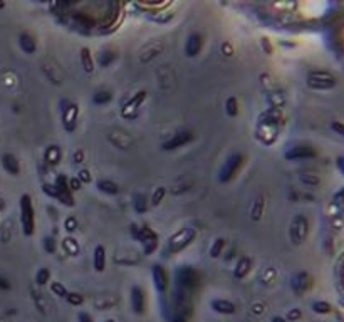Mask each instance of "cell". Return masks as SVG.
Here are the masks:
<instances>
[{"label": "cell", "instance_id": "ba28073f", "mask_svg": "<svg viewBox=\"0 0 344 322\" xmlns=\"http://www.w3.org/2000/svg\"><path fill=\"white\" fill-rule=\"evenodd\" d=\"M146 99V92L144 91H139L136 96H133L130 101H128V104L123 108V116L124 117H131L136 115V111L139 109V106H141L143 101Z\"/></svg>", "mask_w": 344, "mask_h": 322}, {"label": "cell", "instance_id": "d590c367", "mask_svg": "<svg viewBox=\"0 0 344 322\" xmlns=\"http://www.w3.org/2000/svg\"><path fill=\"white\" fill-rule=\"evenodd\" d=\"M0 289H3V290L10 289V284H9V282H7L3 277H0Z\"/></svg>", "mask_w": 344, "mask_h": 322}, {"label": "cell", "instance_id": "f546056e", "mask_svg": "<svg viewBox=\"0 0 344 322\" xmlns=\"http://www.w3.org/2000/svg\"><path fill=\"white\" fill-rule=\"evenodd\" d=\"M44 250H46L47 253L56 252V242H54L52 237H46V238H44Z\"/></svg>", "mask_w": 344, "mask_h": 322}, {"label": "cell", "instance_id": "d6986e66", "mask_svg": "<svg viewBox=\"0 0 344 322\" xmlns=\"http://www.w3.org/2000/svg\"><path fill=\"white\" fill-rule=\"evenodd\" d=\"M46 161L50 164H57L61 161V150L59 146H49L46 150Z\"/></svg>", "mask_w": 344, "mask_h": 322}, {"label": "cell", "instance_id": "e575fe53", "mask_svg": "<svg viewBox=\"0 0 344 322\" xmlns=\"http://www.w3.org/2000/svg\"><path fill=\"white\" fill-rule=\"evenodd\" d=\"M77 321H79V322H92L91 316H89V314H86V312H81L79 317H77Z\"/></svg>", "mask_w": 344, "mask_h": 322}, {"label": "cell", "instance_id": "83f0119b", "mask_svg": "<svg viewBox=\"0 0 344 322\" xmlns=\"http://www.w3.org/2000/svg\"><path fill=\"white\" fill-rule=\"evenodd\" d=\"M44 193L50 196V198H56V200H59V190H57V186L56 184H44Z\"/></svg>", "mask_w": 344, "mask_h": 322}, {"label": "cell", "instance_id": "b9f144b4", "mask_svg": "<svg viewBox=\"0 0 344 322\" xmlns=\"http://www.w3.org/2000/svg\"><path fill=\"white\" fill-rule=\"evenodd\" d=\"M274 322H285V321L280 319V317H275V319H274Z\"/></svg>", "mask_w": 344, "mask_h": 322}, {"label": "cell", "instance_id": "484cf974", "mask_svg": "<svg viewBox=\"0 0 344 322\" xmlns=\"http://www.w3.org/2000/svg\"><path fill=\"white\" fill-rule=\"evenodd\" d=\"M165 193H166L165 186H160L158 190H155L153 196H151V205H153V207H158L160 203L163 202V198H165Z\"/></svg>", "mask_w": 344, "mask_h": 322}, {"label": "cell", "instance_id": "d4e9b609", "mask_svg": "<svg viewBox=\"0 0 344 322\" xmlns=\"http://www.w3.org/2000/svg\"><path fill=\"white\" fill-rule=\"evenodd\" d=\"M109 101H111V92H108V91H99L92 97V103L94 104H106Z\"/></svg>", "mask_w": 344, "mask_h": 322}, {"label": "cell", "instance_id": "7bdbcfd3", "mask_svg": "<svg viewBox=\"0 0 344 322\" xmlns=\"http://www.w3.org/2000/svg\"><path fill=\"white\" fill-rule=\"evenodd\" d=\"M108 322H115V321H108Z\"/></svg>", "mask_w": 344, "mask_h": 322}, {"label": "cell", "instance_id": "603a6c76", "mask_svg": "<svg viewBox=\"0 0 344 322\" xmlns=\"http://www.w3.org/2000/svg\"><path fill=\"white\" fill-rule=\"evenodd\" d=\"M224 249H225V240L224 238H217V240L212 243V247H210V257L217 258L218 255H222V250Z\"/></svg>", "mask_w": 344, "mask_h": 322}, {"label": "cell", "instance_id": "8d00e7d4", "mask_svg": "<svg viewBox=\"0 0 344 322\" xmlns=\"http://www.w3.org/2000/svg\"><path fill=\"white\" fill-rule=\"evenodd\" d=\"M81 160H83V151L74 153V161H76V163H81Z\"/></svg>", "mask_w": 344, "mask_h": 322}, {"label": "cell", "instance_id": "ffe728a7", "mask_svg": "<svg viewBox=\"0 0 344 322\" xmlns=\"http://www.w3.org/2000/svg\"><path fill=\"white\" fill-rule=\"evenodd\" d=\"M116 61V54L113 50H104V52L99 54V66L101 68H108L109 64Z\"/></svg>", "mask_w": 344, "mask_h": 322}, {"label": "cell", "instance_id": "8992f818", "mask_svg": "<svg viewBox=\"0 0 344 322\" xmlns=\"http://www.w3.org/2000/svg\"><path fill=\"white\" fill-rule=\"evenodd\" d=\"M202 46H203L202 35L197 32L190 34V37L186 39V44H185V54L188 57H195L202 50Z\"/></svg>", "mask_w": 344, "mask_h": 322}, {"label": "cell", "instance_id": "ab89813d", "mask_svg": "<svg viewBox=\"0 0 344 322\" xmlns=\"http://www.w3.org/2000/svg\"><path fill=\"white\" fill-rule=\"evenodd\" d=\"M341 287H343V290H344V260H343V265H341Z\"/></svg>", "mask_w": 344, "mask_h": 322}, {"label": "cell", "instance_id": "2e32d148", "mask_svg": "<svg viewBox=\"0 0 344 322\" xmlns=\"http://www.w3.org/2000/svg\"><path fill=\"white\" fill-rule=\"evenodd\" d=\"M250 269H252V260H250L249 257H242L235 267V277H238V278L245 277Z\"/></svg>", "mask_w": 344, "mask_h": 322}, {"label": "cell", "instance_id": "cb8c5ba5", "mask_svg": "<svg viewBox=\"0 0 344 322\" xmlns=\"http://www.w3.org/2000/svg\"><path fill=\"white\" fill-rule=\"evenodd\" d=\"M62 247H64V250L69 255H77L79 253V245H77V242L74 240V238H66V240L62 242Z\"/></svg>", "mask_w": 344, "mask_h": 322}, {"label": "cell", "instance_id": "7c38bea8", "mask_svg": "<svg viewBox=\"0 0 344 322\" xmlns=\"http://www.w3.org/2000/svg\"><path fill=\"white\" fill-rule=\"evenodd\" d=\"M19 46H21V49L24 50L25 54H34L37 50L36 39H34L30 34H27V32L19 35Z\"/></svg>", "mask_w": 344, "mask_h": 322}, {"label": "cell", "instance_id": "30bf717a", "mask_svg": "<svg viewBox=\"0 0 344 322\" xmlns=\"http://www.w3.org/2000/svg\"><path fill=\"white\" fill-rule=\"evenodd\" d=\"M153 280H155V287L160 292H165L168 285V276L161 265H153Z\"/></svg>", "mask_w": 344, "mask_h": 322}, {"label": "cell", "instance_id": "1f68e13d", "mask_svg": "<svg viewBox=\"0 0 344 322\" xmlns=\"http://www.w3.org/2000/svg\"><path fill=\"white\" fill-rule=\"evenodd\" d=\"M77 180H79L81 183H91V175H89L88 170H81L77 173Z\"/></svg>", "mask_w": 344, "mask_h": 322}, {"label": "cell", "instance_id": "5b68a950", "mask_svg": "<svg viewBox=\"0 0 344 322\" xmlns=\"http://www.w3.org/2000/svg\"><path fill=\"white\" fill-rule=\"evenodd\" d=\"M191 139H193V135H191L190 131H180L171 139H168L166 143H163V150H166V151L177 150V148L183 146V144L190 143Z\"/></svg>", "mask_w": 344, "mask_h": 322}, {"label": "cell", "instance_id": "836d02e7", "mask_svg": "<svg viewBox=\"0 0 344 322\" xmlns=\"http://www.w3.org/2000/svg\"><path fill=\"white\" fill-rule=\"evenodd\" d=\"M81 186H83V183L79 182V180L77 178H72V180H69V188H71V190H81Z\"/></svg>", "mask_w": 344, "mask_h": 322}, {"label": "cell", "instance_id": "f35d334b", "mask_svg": "<svg viewBox=\"0 0 344 322\" xmlns=\"http://www.w3.org/2000/svg\"><path fill=\"white\" fill-rule=\"evenodd\" d=\"M262 47H264V49L267 47V52H272V49H271V46H269V41H267V39H262Z\"/></svg>", "mask_w": 344, "mask_h": 322}, {"label": "cell", "instance_id": "74e56055", "mask_svg": "<svg viewBox=\"0 0 344 322\" xmlns=\"http://www.w3.org/2000/svg\"><path fill=\"white\" fill-rule=\"evenodd\" d=\"M222 50H224V52H225V50L229 52L227 56H232V47H230V44H224V46H222Z\"/></svg>", "mask_w": 344, "mask_h": 322}, {"label": "cell", "instance_id": "ac0fdd59", "mask_svg": "<svg viewBox=\"0 0 344 322\" xmlns=\"http://www.w3.org/2000/svg\"><path fill=\"white\" fill-rule=\"evenodd\" d=\"M133 207H135V210L138 211V213H143V211L148 210V198L146 195L143 193H136L133 196Z\"/></svg>", "mask_w": 344, "mask_h": 322}, {"label": "cell", "instance_id": "d6a6232c", "mask_svg": "<svg viewBox=\"0 0 344 322\" xmlns=\"http://www.w3.org/2000/svg\"><path fill=\"white\" fill-rule=\"evenodd\" d=\"M77 229V220L74 218V217H69L68 220H66V230L68 231H74Z\"/></svg>", "mask_w": 344, "mask_h": 322}, {"label": "cell", "instance_id": "4fadbf2b", "mask_svg": "<svg viewBox=\"0 0 344 322\" xmlns=\"http://www.w3.org/2000/svg\"><path fill=\"white\" fill-rule=\"evenodd\" d=\"M92 265H94L96 272H103L106 267V250L103 245H97L94 249V257H92Z\"/></svg>", "mask_w": 344, "mask_h": 322}, {"label": "cell", "instance_id": "e0dca14e", "mask_svg": "<svg viewBox=\"0 0 344 322\" xmlns=\"http://www.w3.org/2000/svg\"><path fill=\"white\" fill-rule=\"evenodd\" d=\"M97 188H99V191L108 193V195L119 193V186L115 182H111V180H101V182H97Z\"/></svg>", "mask_w": 344, "mask_h": 322}, {"label": "cell", "instance_id": "60d3db41", "mask_svg": "<svg viewBox=\"0 0 344 322\" xmlns=\"http://www.w3.org/2000/svg\"><path fill=\"white\" fill-rule=\"evenodd\" d=\"M5 9V0H0V10Z\"/></svg>", "mask_w": 344, "mask_h": 322}, {"label": "cell", "instance_id": "4316f807", "mask_svg": "<svg viewBox=\"0 0 344 322\" xmlns=\"http://www.w3.org/2000/svg\"><path fill=\"white\" fill-rule=\"evenodd\" d=\"M49 278H50V272L47 269H41L37 272V276H36V282L39 285H44V284H47L49 282Z\"/></svg>", "mask_w": 344, "mask_h": 322}, {"label": "cell", "instance_id": "7402d4cb", "mask_svg": "<svg viewBox=\"0 0 344 322\" xmlns=\"http://www.w3.org/2000/svg\"><path fill=\"white\" fill-rule=\"evenodd\" d=\"M262 211H264V198L259 196V198H257V202L253 203L252 210H250V217H252V220H259L260 215H262Z\"/></svg>", "mask_w": 344, "mask_h": 322}, {"label": "cell", "instance_id": "44dd1931", "mask_svg": "<svg viewBox=\"0 0 344 322\" xmlns=\"http://www.w3.org/2000/svg\"><path fill=\"white\" fill-rule=\"evenodd\" d=\"M225 113L230 117H235L238 115V101L235 97H229L225 103Z\"/></svg>", "mask_w": 344, "mask_h": 322}, {"label": "cell", "instance_id": "f1b7e54d", "mask_svg": "<svg viewBox=\"0 0 344 322\" xmlns=\"http://www.w3.org/2000/svg\"><path fill=\"white\" fill-rule=\"evenodd\" d=\"M50 289H52V292L56 294V296H59V297H66L69 294L68 290L64 289V285L59 284V282H52V284H50Z\"/></svg>", "mask_w": 344, "mask_h": 322}, {"label": "cell", "instance_id": "8fae6325", "mask_svg": "<svg viewBox=\"0 0 344 322\" xmlns=\"http://www.w3.org/2000/svg\"><path fill=\"white\" fill-rule=\"evenodd\" d=\"M131 307L135 309L136 314L144 312V294L139 287L131 289Z\"/></svg>", "mask_w": 344, "mask_h": 322}, {"label": "cell", "instance_id": "4dcf8cb0", "mask_svg": "<svg viewBox=\"0 0 344 322\" xmlns=\"http://www.w3.org/2000/svg\"><path fill=\"white\" fill-rule=\"evenodd\" d=\"M66 299L71 302L72 305H79L81 302H83V296H81V294H68Z\"/></svg>", "mask_w": 344, "mask_h": 322}, {"label": "cell", "instance_id": "9a60e30c", "mask_svg": "<svg viewBox=\"0 0 344 322\" xmlns=\"http://www.w3.org/2000/svg\"><path fill=\"white\" fill-rule=\"evenodd\" d=\"M79 57H81V64H83L86 72H92V70H94V61H92L91 50H89L88 47H83Z\"/></svg>", "mask_w": 344, "mask_h": 322}, {"label": "cell", "instance_id": "52a82bcc", "mask_svg": "<svg viewBox=\"0 0 344 322\" xmlns=\"http://www.w3.org/2000/svg\"><path fill=\"white\" fill-rule=\"evenodd\" d=\"M77 113H79V108L76 104H71L64 109L62 113V124L68 131H74L76 128V123H77Z\"/></svg>", "mask_w": 344, "mask_h": 322}, {"label": "cell", "instance_id": "7a4b0ae2", "mask_svg": "<svg viewBox=\"0 0 344 322\" xmlns=\"http://www.w3.org/2000/svg\"><path fill=\"white\" fill-rule=\"evenodd\" d=\"M242 163H244V156L242 155H232L229 160L225 161L224 168L220 170V182L225 183V182H230V180L233 178V176L237 175V171L240 170Z\"/></svg>", "mask_w": 344, "mask_h": 322}, {"label": "cell", "instance_id": "9c48e42d", "mask_svg": "<svg viewBox=\"0 0 344 322\" xmlns=\"http://www.w3.org/2000/svg\"><path fill=\"white\" fill-rule=\"evenodd\" d=\"M2 166H3V170L9 173V175H12V176H17L19 173H21V164H19V160L15 158L14 155H10V153H5V155L2 156Z\"/></svg>", "mask_w": 344, "mask_h": 322}, {"label": "cell", "instance_id": "6da1fadb", "mask_svg": "<svg viewBox=\"0 0 344 322\" xmlns=\"http://www.w3.org/2000/svg\"><path fill=\"white\" fill-rule=\"evenodd\" d=\"M21 223L24 235L30 237L36 229V217H34V207H32V198L29 195L21 196Z\"/></svg>", "mask_w": 344, "mask_h": 322}, {"label": "cell", "instance_id": "277c9868", "mask_svg": "<svg viewBox=\"0 0 344 322\" xmlns=\"http://www.w3.org/2000/svg\"><path fill=\"white\" fill-rule=\"evenodd\" d=\"M178 282H180L182 287L191 289V287L197 285L198 276H197V272L191 269V267H182V269L178 270Z\"/></svg>", "mask_w": 344, "mask_h": 322}, {"label": "cell", "instance_id": "3957f363", "mask_svg": "<svg viewBox=\"0 0 344 322\" xmlns=\"http://www.w3.org/2000/svg\"><path fill=\"white\" fill-rule=\"evenodd\" d=\"M193 238H195L193 229H182L170 238V250L173 253H177V252H180V250L185 249Z\"/></svg>", "mask_w": 344, "mask_h": 322}, {"label": "cell", "instance_id": "5bb4252c", "mask_svg": "<svg viewBox=\"0 0 344 322\" xmlns=\"http://www.w3.org/2000/svg\"><path fill=\"white\" fill-rule=\"evenodd\" d=\"M210 305H212L213 311H217V312H220V314H233V312H235V305H233L232 302L224 300V299L213 300Z\"/></svg>", "mask_w": 344, "mask_h": 322}]
</instances>
